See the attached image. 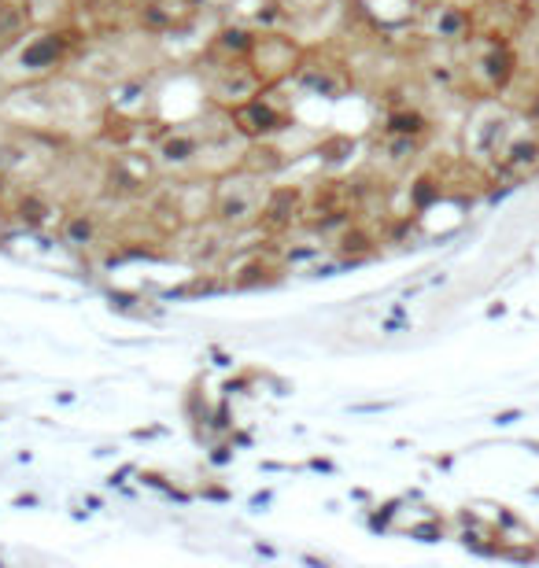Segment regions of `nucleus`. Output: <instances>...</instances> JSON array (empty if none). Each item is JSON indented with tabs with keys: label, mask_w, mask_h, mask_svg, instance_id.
I'll return each instance as SVG.
<instances>
[{
	"label": "nucleus",
	"mask_w": 539,
	"mask_h": 568,
	"mask_svg": "<svg viewBox=\"0 0 539 568\" xmlns=\"http://www.w3.org/2000/svg\"><path fill=\"white\" fill-rule=\"evenodd\" d=\"M85 41H89L85 26H34L22 37V45H15L0 59V89L8 93V89L67 74L74 59L82 56Z\"/></svg>",
	"instance_id": "1"
},
{
	"label": "nucleus",
	"mask_w": 539,
	"mask_h": 568,
	"mask_svg": "<svg viewBox=\"0 0 539 568\" xmlns=\"http://www.w3.org/2000/svg\"><path fill=\"white\" fill-rule=\"evenodd\" d=\"M270 196H274V177L248 170V166H233V170L218 174L211 185V222L233 237L263 229Z\"/></svg>",
	"instance_id": "2"
},
{
	"label": "nucleus",
	"mask_w": 539,
	"mask_h": 568,
	"mask_svg": "<svg viewBox=\"0 0 539 568\" xmlns=\"http://www.w3.org/2000/svg\"><path fill=\"white\" fill-rule=\"evenodd\" d=\"M148 151H152V163L159 166V174H174V177L196 174L200 177L203 155H207V111L192 122L163 126Z\"/></svg>",
	"instance_id": "3"
},
{
	"label": "nucleus",
	"mask_w": 539,
	"mask_h": 568,
	"mask_svg": "<svg viewBox=\"0 0 539 568\" xmlns=\"http://www.w3.org/2000/svg\"><path fill=\"white\" fill-rule=\"evenodd\" d=\"M203 96H207L211 107L222 111H237L240 103H248L263 93V77L255 74V67L248 59H214V56H200L196 63Z\"/></svg>",
	"instance_id": "4"
},
{
	"label": "nucleus",
	"mask_w": 539,
	"mask_h": 568,
	"mask_svg": "<svg viewBox=\"0 0 539 568\" xmlns=\"http://www.w3.org/2000/svg\"><path fill=\"white\" fill-rule=\"evenodd\" d=\"M358 85V77L351 70L348 59H340L332 48H307L303 52V63L292 74L288 89H296L303 96H318V100H344L351 96Z\"/></svg>",
	"instance_id": "5"
},
{
	"label": "nucleus",
	"mask_w": 539,
	"mask_h": 568,
	"mask_svg": "<svg viewBox=\"0 0 539 568\" xmlns=\"http://www.w3.org/2000/svg\"><path fill=\"white\" fill-rule=\"evenodd\" d=\"M303 52H307V45L300 37H292L288 30H281V26L263 30L259 26V37L251 45L248 63L263 77V85H285V82H292V74L303 63Z\"/></svg>",
	"instance_id": "6"
},
{
	"label": "nucleus",
	"mask_w": 539,
	"mask_h": 568,
	"mask_svg": "<svg viewBox=\"0 0 539 568\" xmlns=\"http://www.w3.org/2000/svg\"><path fill=\"white\" fill-rule=\"evenodd\" d=\"M277 93H281V85H266L255 100L229 111L248 140H281L285 133L296 129V114H292V107Z\"/></svg>",
	"instance_id": "7"
},
{
	"label": "nucleus",
	"mask_w": 539,
	"mask_h": 568,
	"mask_svg": "<svg viewBox=\"0 0 539 568\" xmlns=\"http://www.w3.org/2000/svg\"><path fill=\"white\" fill-rule=\"evenodd\" d=\"M510 137H513V111L503 107V103H484L469 122L466 155L477 166H492L499 159V151L506 148Z\"/></svg>",
	"instance_id": "8"
},
{
	"label": "nucleus",
	"mask_w": 539,
	"mask_h": 568,
	"mask_svg": "<svg viewBox=\"0 0 539 568\" xmlns=\"http://www.w3.org/2000/svg\"><path fill=\"white\" fill-rule=\"evenodd\" d=\"M56 237L67 251H78V255H93L104 248V237H108V218L104 211L93 203V200H74L63 207V218L56 225Z\"/></svg>",
	"instance_id": "9"
},
{
	"label": "nucleus",
	"mask_w": 539,
	"mask_h": 568,
	"mask_svg": "<svg viewBox=\"0 0 539 568\" xmlns=\"http://www.w3.org/2000/svg\"><path fill=\"white\" fill-rule=\"evenodd\" d=\"M418 19L436 45H469L477 37V11L466 0H429Z\"/></svg>",
	"instance_id": "10"
},
{
	"label": "nucleus",
	"mask_w": 539,
	"mask_h": 568,
	"mask_svg": "<svg viewBox=\"0 0 539 568\" xmlns=\"http://www.w3.org/2000/svg\"><path fill=\"white\" fill-rule=\"evenodd\" d=\"M285 274V262L277 258V251H244L237 258V266H229V284L233 288H266V284H277Z\"/></svg>",
	"instance_id": "11"
},
{
	"label": "nucleus",
	"mask_w": 539,
	"mask_h": 568,
	"mask_svg": "<svg viewBox=\"0 0 539 568\" xmlns=\"http://www.w3.org/2000/svg\"><path fill=\"white\" fill-rule=\"evenodd\" d=\"M255 37H259V26H255V22H244V19L222 22V26H214V33L207 37L203 56H214V59H248Z\"/></svg>",
	"instance_id": "12"
},
{
	"label": "nucleus",
	"mask_w": 539,
	"mask_h": 568,
	"mask_svg": "<svg viewBox=\"0 0 539 568\" xmlns=\"http://www.w3.org/2000/svg\"><path fill=\"white\" fill-rule=\"evenodd\" d=\"M381 133H399V137H421V140H429L432 137V119L418 107V103L395 100L392 107L384 111Z\"/></svg>",
	"instance_id": "13"
},
{
	"label": "nucleus",
	"mask_w": 539,
	"mask_h": 568,
	"mask_svg": "<svg viewBox=\"0 0 539 568\" xmlns=\"http://www.w3.org/2000/svg\"><path fill=\"white\" fill-rule=\"evenodd\" d=\"M34 26H85V0H27Z\"/></svg>",
	"instance_id": "14"
},
{
	"label": "nucleus",
	"mask_w": 539,
	"mask_h": 568,
	"mask_svg": "<svg viewBox=\"0 0 539 568\" xmlns=\"http://www.w3.org/2000/svg\"><path fill=\"white\" fill-rule=\"evenodd\" d=\"M34 30L27 0H0V59L8 56L15 45H22V37Z\"/></svg>",
	"instance_id": "15"
},
{
	"label": "nucleus",
	"mask_w": 539,
	"mask_h": 568,
	"mask_svg": "<svg viewBox=\"0 0 539 568\" xmlns=\"http://www.w3.org/2000/svg\"><path fill=\"white\" fill-rule=\"evenodd\" d=\"M410 535H414L418 542H440L443 539V524L432 521V524H414L410 528Z\"/></svg>",
	"instance_id": "16"
},
{
	"label": "nucleus",
	"mask_w": 539,
	"mask_h": 568,
	"mask_svg": "<svg viewBox=\"0 0 539 568\" xmlns=\"http://www.w3.org/2000/svg\"><path fill=\"white\" fill-rule=\"evenodd\" d=\"M513 421H521V410H503V413L495 417L499 428H506V424H513Z\"/></svg>",
	"instance_id": "17"
},
{
	"label": "nucleus",
	"mask_w": 539,
	"mask_h": 568,
	"mask_svg": "<svg viewBox=\"0 0 539 568\" xmlns=\"http://www.w3.org/2000/svg\"><path fill=\"white\" fill-rule=\"evenodd\" d=\"M229 458H233V454H229V447H214V454H211V461H218V465L229 461Z\"/></svg>",
	"instance_id": "18"
},
{
	"label": "nucleus",
	"mask_w": 539,
	"mask_h": 568,
	"mask_svg": "<svg viewBox=\"0 0 539 568\" xmlns=\"http://www.w3.org/2000/svg\"><path fill=\"white\" fill-rule=\"evenodd\" d=\"M503 314H506V303H503V299H499L492 310H487V317H503Z\"/></svg>",
	"instance_id": "19"
},
{
	"label": "nucleus",
	"mask_w": 539,
	"mask_h": 568,
	"mask_svg": "<svg viewBox=\"0 0 539 568\" xmlns=\"http://www.w3.org/2000/svg\"><path fill=\"white\" fill-rule=\"evenodd\" d=\"M524 447H529L532 454H539V439H524Z\"/></svg>",
	"instance_id": "20"
},
{
	"label": "nucleus",
	"mask_w": 539,
	"mask_h": 568,
	"mask_svg": "<svg viewBox=\"0 0 539 568\" xmlns=\"http://www.w3.org/2000/svg\"><path fill=\"white\" fill-rule=\"evenodd\" d=\"M532 495H539V487H532Z\"/></svg>",
	"instance_id": "21"
}]
</instances>
